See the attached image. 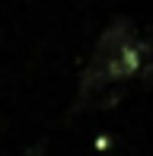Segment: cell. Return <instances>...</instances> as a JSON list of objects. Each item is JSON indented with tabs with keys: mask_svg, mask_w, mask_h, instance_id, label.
Returning <instances> with one entry per match:
<instances>
[{
	"mask_svg": "<svg viewBox=\"0 0 153 156\" xmlns=\"http://www.w3.org/2000/svg\"><path fill=\"white\" fill-rule=\"evenodd\" d=\"M137 67H141V35H137L134 23L118 16L115 23H109V29L99 35L93 48V58L80 76V93H76L73 112L80 105H89L102 89L137 76Z\"/></svg>",
	"mask_w": 153,
	"mask_h": 156,
	"instance_id": "obj_1",
	"label": "cell"
},
{
	"mask_svg": "<svg viewBox=\"0 0 153 156\" xmlns=\"http://www.w3.org/2000/svg\"><path fill=\"white\" fill-rule=\"evenodd\" d=\"M137 76L147 86H153V29L141 38V67H137Z\"/></svg>",
	"mask_w": 153,
	"mask_h": 156,
	"instance_id": "obj_2",
	"label": "cell"
}]
</instances>
